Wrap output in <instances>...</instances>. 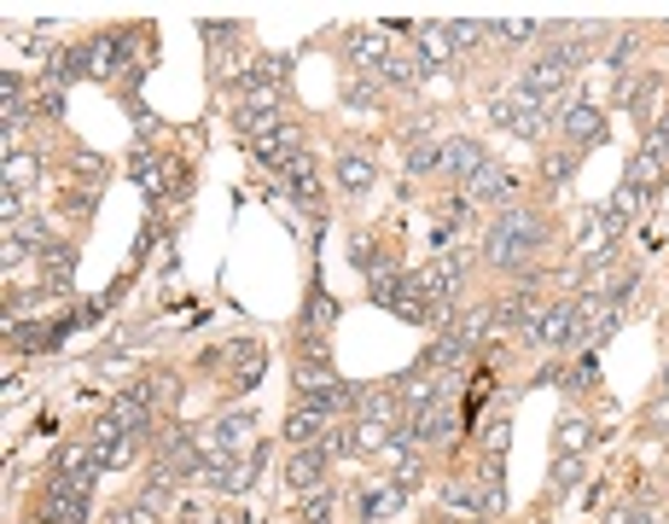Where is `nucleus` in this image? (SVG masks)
<instances>
[{
	"instance_id": "nucleus-1",
	"label": "nucleus",
	"mask_w": 669,
	"mask_h": 524,
	"mask_svg": "<svg viewBox=\"0 0 669 524\" xmlns=\"http://www.w3.org/2000/svg\"><path fill=\"white\" fill-rule=\"evenodd\" d=\"M547 239H553V221H547V210H536V205L495 210V221L483 228V262L501 269V274H524L541 256Z\"/></svg>"
},
{
	"instance_id": "nucleus-2",
	"label": "nucleus",
	"mask_w": 669,
	"mask_h": 524,
	"mask_svg": "<svg viewBox=\"0 0 669 524\" xmlns=\"http://www.w3.org/2000/svg\"><path fill=\"white\" fill-rule=\"evenodd\" d=\"M292 385H297V408H320V414H355L361 408V391L355 385H343L338 373H292Z\"/></svg>"
},
{
	"instance_id": "nucleus-3",
	"label": "nucleus",
	"mask_w": 669,
	"mask_h": 524,
	"mask_svg": "<svg viewBox=\"0 0 669 524\" xmlns=\"http://www.w3.org/2000/svg\"><path fill=\"white\" fill-rule=\"evenodd\" d=\"M490 117H495V129L518 134V140H547V129H553V111L536 106V99H524L518 88L501 94V99H490Z\"/></svg>"
},
{
	"instance_id": "nucleus-4",
	"label": "nucleus",
	"mask_w": 669,
	"mask_h": 524,
	"mask_svg": "<svg viewBox=\"0 0 669 524\" xmlns=\"http://www.w3.org/2000/svg\"><path fill=\"white\" fill-rule=\"evenodd\" d=\"M553 129L564 134V146H605V134H612V123H605V106H594V99H571V106H559Z\"/></svg>"
},
{
	"instance_id": "nucleus-5",
	"label": "nucleus",
	"mask_w": 669,
	"mask_h": 524,
	"mask_svg": "<svg viewBox=\"0 0 669 524\" xmlns=\"http://www.w3.org/2000/svg\"><path fill=\"white\" fill-rule=\"evenodd\" d=\"M465 274H472V251H442V256H431V262L419 269L425 297H431V304H460Z\"/></svg>"
},
{
	"instance_id": "nucleus-6",
	"label": "nucleus",
	"mask_w": 669,
	"mask_h": 524,
	"mask_svg": "<svg viewBox=\"0 0 669 524\" xmlns=\"http://www.w3.org/2000/svg\"><path fill=\"white\" fill-rule=\"evenodd\" d=\"M460 198H472V210H483V205H490V210H513V205H518V175L490 157V164H483V170L460 187Z\"/></svg>"
},
{
	"instance_id": "nucleus-7",
	"label": "nucleus",
	"mask_w": 669,
	"mask_h": 524,
	"mask_svg": "<svg viewBox=\"0 0 669 524\" xmlns=\"http://www.w3.org/2000/svg\"><path fill=\"white\" fill-rule=\"evenodd\" d=\"M391 30L384 24H355V30H343V58H350V70L361 76H379V65L391 58Z\"/></svg>"
},
{
	"instance_id": "nucleus-8",
	"label": "nucleus",
	"mask_w": 669,
	"mask_h": 524,
	"mask_svg": "<svg viewBox=\"0 0 669 524\" xmlns=\"http://www.w3.org/2000/svg\"><path fill=\"white\" fill-rule=\"evenodd\" d=\"M396 437L419 443V449H442V443H454V414H449V396H437L431 408H414L408 419H402V432H396Z\"/></svg>"
},
{
	"instance_id": "nucleus-9",
	"label": "nucleus",
	"mask_w": 669,
	"mask_h": 524,
	"mask_svg": "<svg viewBox=\"0 0 669 524\" xmlns=\"http://www.w3.org/2000/svg\"><path fill=\"white\" fill-rule=\"evenodd\" d=\"M577 297H559V304H547L541 320H536V350H577Z\"/></svg>"
},
{
	"instance_id": "nucleus-10",
	"label": "nucleus",
	"mask_w": 669,
	"mask_h": 524,
	"mask_svg": "<svg viewBox=\"0 0 669 524\" xmlns=\"http://www.w3.org/2000/svg\"><path fill=\"white\" fill-rule=\"evenodd\" d=\"M332 175H338L343 198H368V193H373V181H379V157H373V146H338Z\"/></svg>"
},
{
	"instance_id": "nucleus-11",
	"label": "nucleus",
	"mask_w": 669,
	"mask_h": 524,
	"mask_svg": "<svg viewBox=\"0 0 669 524\" xmlns=\"http://www.w3.org/2000/svg\"><path fill=\"white\" fill-rule=\"evenodd\" d=\"M251 157L262 170H292V164H303V129L297 123H279L274 134H262V140H251Z\"/></svg>"
},
{
	"instance_id": "nucleus-12",
	"label": "nucleus",
	"mask_w": 669,
	"mask_h": 524,
	"mask_svg": "<svg viewBox=\"0 0 669 524\" xmlns=\"http://www.w3.org/2000/svg\"><path fill=\"white\" fill-rule=\"evenodd\" d=\"M327 467H332L327 443H320V449H292V460H286V490H292V495L327 490Z\"/></svg>"
},
{
	"instance_id": "nucleus-13",
	"label": "nucleus",
	"mask_w": 669,
	"mask_h": 524,
	"mask_svg": "<svg viewBox=\"0 0 669 524\" xmlns=\"http://www.w3.org/2000/svg\"><path fill=\"white\" fill-rule=\"evenodd\" d=\"M338 432V419L332 414H320V408H297L292 402V414H286V449H320V443H327Z\"/></svg>"
},
{
	"instance_id": "nucleus-14",
	"label": "nucleus",
	"mask_w": 669,
	"mask_h": 524,
	"mask_svg": "<svg viewBox=\"0 0 669 524\" xmlns=\"http://www.w3.org/2000/svg\"><path fill=\"white\" fill-rule=\"evenodd\" d=\"M437 152H442V175H449V181H460V187H465V181H472L483 164H490L483 140H472V134H449Z\"/></svg>"
},
{
	"instance_id": "nucleus-15",
	"label": "nucleus",
	"mask_w": 669,
	"mask_h": 524,
	"mask_svg": "<svg viewBox=\"0 0 669 524\" xmlns=\"http://www.w3.org/2000/svg\"><path fill=\"white\" fill-rule=\"evenodd\" d=\"M564 88H571V70L553 65V58H530V65H524V76H518V94H524V99H536V106L559 99Z\"/></svg>"
},
{
	"instance_id": "nucleus-16",
	"label": "nucleus",
	"mask_w": 669,
	"mask_h": 524,
	"mask_svg": "<svg viewBox=\"0 0 669 524\" xmlns=\"http://www.w3.org/2000/svg\"><path fill=\"white\" fill-rule=\"evenodd\" d=\"M414 58H419V70L431 76V70H449L454 65V42H449V24H414Z\"/></svg>"
},
{
	"instance_id": "nucleus-17",
	"label": "nucleus",
	"mask_w": 669,
	"mask_h": 524,
	"mask_svg": "<svg viewBox=\"0 0 669 524\" xmlns=\"http://www.w3.org/2000/svg\"><path fill=\"white\" fill-rule=\"evenodd\" d=\"M129 175H134V187L146 193V198H169V157L164 152H152V146H134L129 152Z\"/></svg>"
},
{
	"instance_id": "nucleus-18",
	"label": "nucleus",
	"mask_w": 669,
	"mask_h": 524,
	"mask_svg": "<svg viewBox=\"0 0 669 524\" xmlns=\"http://www.w3.org/2000/svg\"><path fill=\"white\" fill-rule=\"evenodd\" d=\"M210 432H216V449H221V455H251V449H256V408L221 414Z\"/></svg>"
},
{
	"instance_id": "nucleus-19",
	"label": "nucleus",
	"mask_w": 669,
	"mask_h": 524,
	"mask_svg": "<svg viewBox=\"0 0 669 524\" xmlns=\"http://www.w3.org/2000/svg\"><path fill=\"white\" fill-rule=\"evenodd\" d=\"M437 507L449 513V518H483V507H478V478L472 472H449L437 483Z\"/></svg>"
},
{
	"instance_id": "nucleus-20",
	"label": "nucleus",
	"mask_w": 669,
	"mask_h": 524,
	"mask_svg": "<svg viewBox=\"0 0 669 524\" xmlns=\"http://www.w3.org/2000/svg\"><path fill=\"white\" fill-rule=\"evenodd\" d=\"M355 419H379V426L402 432V419H408V408H402V391H396V385H373V391H361Z\"/></svg>"
},
{
	"instance_id": "nucleus-21",
	"label": "nucleus",
	"mask_w": 669,
	"mask_h": 524,
	"mask_svg": "<svg viewBox=\"0 0 669 524\" xmlns=\"http://www.w3.org/2000/svg\"><path fill=\"white\" fill-rule=\"evenodd\" d=\"M379 460H384V472H391L396 483H408V490L425 478V449H419V443H408V437H391V449H384Z\"/></svg>"
},
{
	"instance_id": "nucleus-22",
	"label": "nucleus",
	"mask_w": 669,
	"mask_h": 524,
	"mask_svg": "<svg viewBox=\"0 0 669 524\" xmlns=\"http://www.w3.org/2000/svg\"><path fill=\"white\" fill-rule=\"evenodd\" d=\"M350 262H355V269L368 274V280H379V274H391V269H396V251L384 245L379 233H355V239H350Z\"/></svg>"
},
{
	"instance_id": "nucleus-23",
	"label": "nucleus",
	"mask_w": 669,
	"mask_h": 524,
	"mask_svg": "<svg viewBox=\"0 0 669 524\" xmlns=\"http://www.w3.org/2000/svg\"><path fill=\"white\" fill-rule=\"evenodd\" d=\"M472 478H478V507H483V518H501L506 513V472H501V460H478Z\"/></svg>"
},
{
	"instance_id": "nucleus-24",
	"label": "nucleus",
	"mask_w": 669,
	"mask_h": 524,
	"mask_svg": "<svg viewBox=\"0 0 669 524\" xmlns=\"http://www.w3.org/2000/svg\"><path fill=\"white\" fill-rule=\"evenodd\" d=\"M123 396L146 402V408L157 414V408H175V402H180V379H175V373H146V379H134Z\"/></svg>"
},
{
	"instance_id": "nucleus-25",
	"label": "nucleus",
	"mask_w": 669,
	"mask_h": 524,
	"mask_svg": "<svg viewBox=\"0 0 669 524\" xmlns=\"http://www.w3.org/2000/svg\"><path fill=\"white\" fill-rule=\"evenodd\" d=\"M292 373H332V345H327V332H297Z\"/></svg>"
},
{
	"instance_id": "nucleus-26",
	"label": "nucleus",
	"mask_w": 669,
	"mask_h": 524,
	"mask_svg": "<svg viewBox=\"0 0 669 524\" xmlns=\"http://www.w3.org/2000/svg\"><path fill=\"white\" fill-rule=\"evenodd\" d=\"M402 501H408V483H391V478H384L379 490L361 495V507H355V513H361V524H379V518H391Z\"/></svg>"
},
{
	"instance_id": "nucleus-27",
	"label": "nucleus",
	"mask_w": 669,
	"mask_h": 524,
	"mask_svg": "<svg viewBox=\"0 0 669 524\" xmlns=\"http://www.w3.org/2000/svg\"><path fill=\"white\" fill-rule=\"evenodd\" d=\"M577 170H582V152L577 146H553V152H541V187H571L577 181Z\"/></svg>"
},
{
	"instance_id": "nucleus-28",
	"label": "nucleus",
	"mask_w": 669,
	"mask_h": 524,
	"mask_svg": "<svg viewBox=\"0 0 669 524\" xmlns=\"http://www.w3.org/2000/svg\"><path fill=\"white\" fill-rule=\"evenodd\" d=\"M449 332H454V338H460V345H465V350H472V356H478V345H483V338H490V332H495V315H490V304H472V309H460Z\"/></svg>"
},
{
	"instance_id": "nucleus-29",
	"label": "nucleus",
	"mask_w": 669,
	"mask_h": 524,
	"mask_svg": "<svg viewBox=\"0 0 669 524\" xmlns=\"http://www.w3.org/2000/svg\"><path fill=\"white\" fill-rule=\"evenodd\" d=\"M582 478H588L582 455H559L553 472H547V501H571V495L582 490Z\"/></svg>"
},
{
	"instance_id": "nucleus-30",
	"label": "nucleus",
	"mask_w": 669,
	"mask_h": 524,
	"mask_svg": "<svg viewBox=\"0 0 669 524\" xmlns=\"http://www.w3.org/2000/svg\"><path fill=\"white\" fill-rule=\"evenodd\" d=\"M0 175H7V193H30L35 181H42V157L24 152V146H12L7 164H0Z\"/></svg>"
},
{
	"instance_id": "nucleus-31",
	"label": "nucleus",
	"mask_w": 669,
	"mask_h": 524,
	"mask_svg": "<svg viewBox=\"0 0 669 524\" xmlns=\"http://www.w3.org/2000/svg\"><path fill=\"white\" fill-rule=\"evenodd\" d=\"M332 327H338V297L315 280V286H309V304H303V332H332Z\"/></svg>"
},
{
	"instance_id": "nucleus-32",
	"label": "nucleus",
	"mask_w": 669,
	"mask_h": 524,
	"mask_svg": "<svg viewBox=\"0 0 669 524\" xmlns=\"http://www.w3.org/2000/svg\"><path fill=\"white\" fill-rule=\"evenodd\" d=\"M623 181L635 187L640 198H652V193H663V181H669V170L658 164V157H646V152H635L628 157V170H623Z\"/></svg>"
},
{
	"instance_id": "nucleus-33",
	"label": "nucleus",
	"mask_w": 669,
	"mask_h": 524,
	"mask_svg": "<svg viewBox=\"0 0 669 524\" xmlns=\"http://www.w3.org/2000/svg\"><path fill=\"white\" fill-rule=\"evenodd\" d=\"M588 443H594V426H588L582 414H559V426H553V455H582Z\"/></svg>"
},
{
	"instance_id": "nucleus-34",
	"label": "nucleus",
	"mask_w": 669,
	"mask_h": 524,
	"mask_svg": "<svg viewBox=\"0 0 669 524\" xmlns=\"http://www.w3.org/2000/svg\"><path fill=\"white\" fill-rule=\"evenodd\" d=\"M379 83H384V88H425V70H419L414 53H391V58L379 65Z\"/></svg>"
},
{
	"instance_id": "nucleus-35",
	"label": "nucleus",
	"mask_w": 669,
	"mask_h": 524,
	"mask_svg": "<svg viewBox=\"0 0 669 524\" xmlns=\"http://www.w3.org/2000/svg\"><path fill=\"white\" fill-rule=\"evenodd\" d=\"M76 76H88V47H58V53L47 58V83H53V88H70Z\"/></svg>"
},
{
	"instance_id": "nucleus-36",
	"label": "nucleus",
	"mask_w": 669,
	"mask_h": 524,
	"mask_svg": "<svg viewBox=\"0 0 669 524\" xmlns=\"http://www.w3.org/2000/svg\"><path fill=\"white\" fill-rule=\"evenodd\" d=\"M343 106H355V111H379L384 106V83L379 76H343Z\"/></svg>"
},
{
	"instance_id": "nucleus-37",
	"label": "nucleus",
	"mask_w": 669,
	"mask_h": 524,
	"mask_svg": "<svg viewBox=\"0 0 669 524\" xmlns=\"http://www.w3.org/2000/svg\"><path fill=\"white\" fill-rule=\"evenodd\" d=\"M286 193L297 198V205H320V175H315V157H303V164H292L286 170Z\"/></svg>"
},
{
	"instance_id": "nucleus-38",
	"label": "nucleus",
	"mask_w": 669,
	"mask_h": 524,
	"mask_svg": "<svg viewBox=\"0 0 669 524\" xmlns=\"http://www.w3.org/2000/svg\"><path fill=\"white\" fill-rule=\"evenodd\" d=\"M658 94H663V76H635V99H628V111H635L646 129L658 123Z\"/></svg>"
},
{
	"instance_id": "nucleus-39",
	"label": "nucleus",
	"mask_w": 669,
	"mask_h": 524,
	"mask_svg": "<svg viewBox=\"0 0 669 524\" xmlns=\"http://www.w3.org/2000/svg\"><path fill=\"white\" fill-rule=\"evenodd\" d=\"M541 35H547V24H536V18H506V24H490V42H513V47L541 42Z\"/></svg>"
},
{
	"instance_id": "nucleus-40",
	"label": "nucleus",
	"mask_w": 669,
	"mask_h": 524,
	"mask_svg": "<svg viewBox=\"0 0 669 524\" xmlns=\"http://www.w3.org/2000/svg\"><path fill=\"white\" fill-rule=\"evenodd\" d=\"M350 432H355V455H384L391 449V437H396L391 426H379V419H355Z\"/></svg>"
},
{
	"instance_id": "nucleus-41",
	"label": "nucleus",
	"mask_w": 669,
	"mask_h": 524,
	"mask_svg": "<svg viewBox=\"0 0 669 524\" xmlns=\"http://www.w3.org/2000/svg\"><path fill=\"white\" fill-rule=\"evenodd\" d=\"M402 170H408L414 181L442 175V152H437V146H402Z\"/></svg>"
},
{
	"instance_id": "nucleus-42",
	"label": "nucleus",
	"mask_w": 669,
	"mask_h": 524,
	"mask_svg": "<svg viewBox=\"0 0 669 524\" xmlns=\"http://www.w3.org/2000/svg\"><path fill=\"white\" fill-rule=\"evenodd\" d=\"M449 42H454V53L465 58L472 47H483V42H490V24H472V18H454V24H449Z\"/></svg>"
},
{
	"instance_id": "nucleus-43",
	"label": "nucleus",
	"mask_w": 669,
	"mask_h": 524,
	"mask_svg": "<svg viewBox=\"0 0 669 524\" xmlns=\"http://www.w3.org/2000/svg\"><path fill=\"white\" fill-rule=\"evenodd\" d=\"M111 524H164V507H152L146 495H134V501H123V507L111 513Z\"/></svg>"
},
{
	"instance_id": "nucleus-44",
	"label": "nucleus",
	"mask_w": 669,
	"mask_h": 524,
	"mask_svg": "<svg viewBox=\"0 0 669 524\" xmlns=\"http://www.w3.org/2000/svg\"><path fill=\"white\" fill-rule=\"evenodd\" d=\"M635 53H640V35H635V30H628V35H617V42L605 47V65L617 70V83L628 76V65H635Z\"/></svg>"
},
{
	"instance_id": "nucleus-45",
	"label": "nucleus",
	"mask_w": 669,
	"mask_h": 524,
	"mask_svg": "<svg viewBox=\"0 0 669 524\" xmlns=\"http://www.w3.org/2000/svg\"><path fill=\"white\" fill-rule=\"evenodd\" d=\"M640 432H646V437H669V396H663V391L640 408Z\"/></svg>"
},
{
	"instance_id": "nucleus-46",
	"label": "nucleus",
	"mask_w": 669,
	"mask_h": 524,
	"mask_svg": "<svg viewBox=\"0 0 669 524\" xmlns=\"http://www.w3.org/2000/svg\"><path fill=\"white\" fill-rule=\"evenodd\" d=\"M506 449H513V426L490 419V426H483V460H506Z\"/></svg>"
},
{
	"instance_id": "nucleus-47",
	"label": "nucleus",
	"mask_w": 669,
	"mask_h": 524,
	"mask_svg": "<svg viewBox=\"0 0 669 524\" xmlns=\"http://www.w3.org/2000/svg\"><path fill=\"white\" fill-rule=\"evenodd\" d=\"M297 501H303V524H332V507H338L332 490H315V495H297Z\"/></svg>"
},
{
	"instance_id": "nucleus-48",
	"label": "nucleus",
	"mask_w": 669,
	"mask_h": 524,
	"mask_svg": "<svg viewBox=\"0 0 669 524\" xmlns=\"http://www.w3.org/2000/svg\"><path fill=\"white\" fill-rule=\"evenodd\" d=\"M646 157H658V164L669 170V117H658L652 129H646V146H640Z\"/></svg>"
},
{
	"instance_id": "nucleus-49",
	"label": "nucleus",
	"mask_w": 669,
	"mask_h": 524,
	"mask_svg": "<svg viewBox=\"0 0 669 524\" xmlns=\"http://www.w3.org/2000/svg\"><path fill=\"white\" fill-rule=\"evenodd\" d=\"M256 379H262V356H256V361H239V368L228 373V396H245Z\"/></svg>"
},
{
	"instance_id": "nucleus-50",
	"label": "nucleus",
	"mask_w": 669,
	"mask_h": 524,
	"mask_svg": "<svg viewBox=\"0 0 669 524\" xmlns=\"http://www.w3.org/2000/svg\"><path fill=\"white\" fill-rule=\"evenodd\" d=\"M35 111H42V117H65V88H42V94H35Z\"/></svg>"
},
{
	"instance_id": "nucleus-51",
	"label": "nucleus",
	"mask_w": 669,
	"mask_h": 524,
	"mask_svg": "<svg viewBox=\"0 0 669 524\" xmlns=\"http://www.w3.org/2000/svg\"><path fill=\"white\" fill-rule=\"evenodd\" d=\"M70 170L83 175V181H99V175H106V157H94V152H76V157H70Z\"/></svg>"
},
{
	"instance_id": "nucleus-52",
	"label": "nucleus",
	"mask_w": 669,
	"mask_h": 524,
	"mask_svg": "<svg viewBox=\"0 0 669 524\" xmlns=\"http://www.w3.org/2000/svg\"><path fill=\"white\" fill-rule=\"evenodd\" d=\"M65 210L88 221V216H94V193H70V198H65Z\"/></svg>"
},
{
	"instance_id": "nucleus-53",
	"label": "nucleus",
	"mask_w": 669,
	"mask_h": 524,
	"mask_svg": "<svg viewBox=\"0 0 669 524\" xmlns=\"http://www.w3.org/2000/svg\"><path fill=\"white\" fill-rule=\"evenodd\" d=\"M175 524H205V513H198V507H180V513H175Z\"/></svg>"
},
{
	"instance_id": "nucleus-54",
	"label": "nucleus",
	"mask_w": 669,
	"mask_h": 524,
	"mask_svg": "<svg viewBox=\"0 0 669 524\" xmlns=\"http://www.w3.org/2000/svg\"><path fill=\"white\" fill-rule=\"evenodd\" d=\"M658 391H663V396H669V361H663V379H658Z\"/></svg>"
},
{
	"instance_id": "nucleus-55",
	"label": "nucleus",
	"mask_w": 669,
	"mask_h": 524,
	"mask_svg": "<svg viewBox=\"0 0 669 524\" xmlns=\"http://www.w3.org/2000/svg\"><path fill=\"white\" fill-rule=\"evenodd\" d=\"M465 524H495V518H465Z\"/></svg>"
},
{
	"instance_id": "nucleus-56",
	"label": "nucleus",
	"mask_w": 669,
	"mask_h": 524,
	"mask_svg": "<svg viewBox=\"0 0 669 524\" xmlns=\"http://www.w3.org/2000/svg\"><path fill=\"white\" fill-rule=\"evenodd\" d=\"M646 524H658V513H652V518H646Z\"/></svg>"
}]
</instances>
